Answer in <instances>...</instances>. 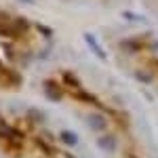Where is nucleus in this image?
Returning a JSON list of instances; mask_svg holds the SVG:
<instances>
[{"instance_id":"f257e3e1","label":"nucleus","mask_w":158,"mask_h":158,"mask_svg":"<svg viewBox=\"0 0 158 158\" xmlns=\"http://www.w3.org/2000/svg\"><path fill=\"white\" fill-rule=\"evenodd\" d=\"M82 38H85L86 47H89V49L93 51V53L97 55L99 59H101V61H108V53L103 51V47H101V44H99V42H97V38L93 36L91 32H85V34H82Z\"/></svg>"},{"instance_id":"f03ea898","label":"nucleus","mask_w":158,"mask_h":158,"mask_svg":"<svg viewBox=\"0 0 158 158\" xmlns=\"http://www.w3.org/2000/svg\"><path fill=\"white\" fill-rule=\"evenodd\" d=\"M86 124H89L93 131H97V133H103V131L108 129V122H106V118H103L101 114H97V112L86 114Z\"/></svg>"},{"instance_id":"7ed1b4c3","label":"nucleus","mask_w":158,"mask_h":158,"mask_svg":"<svg viewBox=\"0 0 158 158\" xmlns=\"http://www.w3.org/2000/svg\"><path fill=\"white\" fill-rule=\"evenodd\" d=\"M44 93L51 101H61V91L55 80H44Z\"/></svg>"},{"instance_id":"20e7f679","label":"nucleus","mask_w":158,"mask_h":158,"mask_svg":"<svg viewBox=\"0 0 158 158\" xmlns=\"http://www.w3.org/2000/svg\"><path fill=\"white\" fill-rule=\"evenodd\" d=\"M97 146L103 150V152H112L114 148H116V141H114V137L112 135H101L97 139Z\"/></svg>"},{"instance_id":"39448f33","label":"nucleus","mask_w":158,"mask_h":158,"mask_svg":"<svg viewBox=\"0 0 158 158\" xmlns=\"http://www.w3.org/2000/svg\"><path fill=\"white\" fill-rule=\"evenodd\" d=\"M61 141L68 148H76L78 146V135L74 133V131H68V129H65V131H61Z\"/></svg>"},{"instance_id":"423d86ee","label":"nucleus","mask_w":158,"mask_h":158,"mask_svg":"<svg viewBox=\"0 0 158 158\" xmlns=\"http://www.w3.org/2000/svg\"><path fill=\"white\" fill-rule=\"evenodd\" d=\"M61 78H63V85H68L70 89H74V91H78V89H80V82H78V78H76L72 72H63Z\"/></svg>"},{"instance_id":"0eeeda50","label":"nucleus","mask_w":158,"mask_h":158,"mask_svg":"<svg viewBox=\"0 0 158 158\" xmlns=\"http://www.w3.org/2000/svg\"><path fill=\"white\" fill-rule=\"evenodd\" d=\"M13 25H15L17 34H23V32H27V30H30V21H27V19H23V17H15V19H13Z\"/></svg>"},{"instance_id":"6e6552de","label":"nucleus","mask_w":158,"mask_h":158,"mask_svg":"<svg viewBox=\"0 0 158 158\" xmlns=\"http://www.w3.org/2000/svg\"><path fill=\"white\" fill-rule=\"evenodd\" d=\"M122 47H124L127 51H139V49H141L139 40H124V42H122Z\"/></svg>"},{"instance_id":"1a4fd4ad","label":"nucleus","mask_w":158,"mask_h":158,"mask_svg":"<svg viewBox=\"0 0 158 158\" xmlns=\"http://www.w3.org/2000/svg\"><path fill=\"white\" fill-rule=\"evenodd\" d=\"M135 76H137V80L139 82H152V74H148V72H135Z\"/></svg>"},{"instance_id":"9d476101","label":"nucleus","mask_w":158,"mask_h":158,"mask_svg":"<svg viewBox=\"0 0 158 158\" xmlns=\"http://www.w3.org/2000/svg\"><path fill=\"white\" fill-rule=\"evenodd\" d=\"M122 17H124V19H131V21H143V17H141V15H133V13H129V11L122 13Z\"/></svg>"},{"instance_id":"9b49d317","label":"nucleus","mask_w":158,"mask_h":158,"mask_svg":"<svg viewBox=\"0 0 158 158\" xmlns=\"http://www.w3.org/2000/svg\"><path fill=\"white\" fill-rule=\"evenodd\" d=\"M36 27H38V32H40V34H44V36H51V34H53V30L47 27V25H36Z\"/></svg>"},{"instance_id":"f8f14e48","label":"nucleus","mask_w":158,"mask_h":158,"mask_svg":"<svg viewBox=\"0 0 158 158\" xmlns=\"http://www.w3.org/2000/svg\"><path fill=\"white\" fill-rule=\"evenodd\" d=\"M2 23H11V17H9L4 11H0V25Z\"/></svg>"},{"instance_id":"ddd939ff","label":"nucleus","mask_w":158,"mask_h":158,"mask_svg":"<svg viewBox=\"0 0 158 158\" xmlns=\"http://www.w3.org/2000/svg\"><path fill=\"white\" fill-rule=\"evenodd\" d=\"M19 2H23V4H30V2H34V0H19Z\"/></svg>"}]
</instances>
